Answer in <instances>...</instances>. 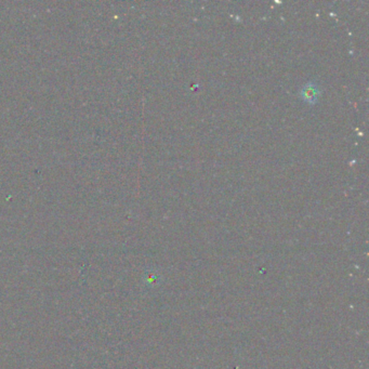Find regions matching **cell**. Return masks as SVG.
<instances>
[{"mask_svg": "<svg viewBox=\"0 0 369 369\" xmlns=\"http://www.w3.org/2000/svg\"><path fill=\"white\" fill-rule=\"evenodd\" d=\"M301 96L308 103L314 104L318 98V89L315 84H308L301 90Z\"/></svg>", "mask_w": 369, "mask_h": 369, "instance_id": "cell-1", "label": "cell"}]
</instances>
